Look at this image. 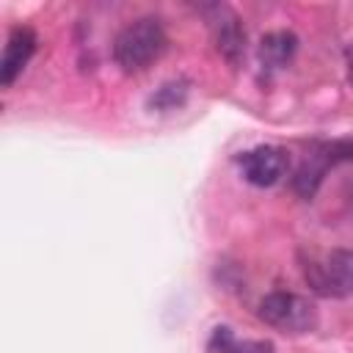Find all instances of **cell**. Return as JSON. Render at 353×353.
I'll list each match as a JSON object with an SVG mask.
<instances>
[{"label":"cell","instance_id":"obj_1","mask_svg":"<svg viewBox=\"0 0 353 353\" xmlns=\"http://www.w3.org/2000/svg\"><path fill=\"white\" fill-rule=\"evenodd\" d=\"M168 47L165 28L157 17H141L130 25H124L113 39V61L127 72H143L149 69Z\"/></svg>","mask_w":353,"mask_h":353},{"label":"cell","instance_id":"obj_2","mask_svg":"<svg viewBox=\"0 0 353 353\" xmlns=\"http://www.w3.org/2000/svg\"><path fill=\"white\" fill-rule=\"evenodd\" d=\"M301 270L312 292L323 298H353V248L306 254Z\"/></svg>","mask_w":353,"mask_h":353},{"label":"cell","instance_id":"obj_3","mask_svg":"<svg viewBox=\"0 0 353 353\" xmlns=\"http://www.w3.org/2000/svg\"><path fill=\"white\" fill-rule=\"evenodd\" d=\"M256 317L265 325L284 331V334H309L320 323L314 303L309 298H303L298 292H287V290L262 295V301L256 306Z\"/></svg>","mask_w":353,"mask_h":353},{"label":"cell","instance_id":"obj_4","mask_svg":"<svg viewBox=\"0 0 353 353\" xmlns=\"http://www.w3.org/2000/svg\"><path fill=\"white\" fill-rule=\"evenodd\" d=\"M237 165H240V174H243L245 182H251L256 188H270L287 174L290 154L281 146L262 143V146L240 152L237 154Z\"/></svg>","mask_w":353,"mask_h":353},{"label":"cell","instance_id":"obj_5","mask_svg":"<svg viewBox=\"0 0 353 353\" xmlns=\"http://www.w3.org/2000/svg\"><path fill=\"white\" fill-rule=\"evenodd\" d=\"M353 157V143L347 141H334V143H317V152L306 154V160L298 165L292 185L303 199H312L314 190L320 188L328 165H336L339 160H350Z\"/></svg>","mask_w":353,"mask_h":353},{"label":"cell","instance_id":"obj_6","mask_svg":"<svg viewBox=\"0 0 353 353\" xmlns=\"http://www.w3.org/2000/svg\"><path fill=\"white\" fill-rule=\"evenodd\" d=\"M210 17V28H212V39H215V50L232 63L237 66L245 55V28L240 22V17L226 8V6H212L207 8Z\"/></svg>","mask_w":353,"mask_h":353},{"label":"cell","instance_id":"obj_7","mask_svg":"<svg viewBox=\"0 0 353 353\" xmlns=\"http://www.w3.org/2000/svg\"><path fill=\"white\" fill-rule=\"evenodd\" d=\"M36 44H39V39H36L33 28H28V25L11 28L6 47H3V61H0V85L3 88H11L14 80L22 74V69L30 63Z\"/></svg>","mask_w":353,"mask_h":353},{"label":"cell","instance_id":"obj_8","mask_svg":"<svg viewBox=\"0 0 353 353\" xmlns=\"http://www.w3.org/2000/svg\"><path fill=\"white\" fill-rule=\"evenodd\" d=\"M295 50H298V36L292 30H270V33H265L259 39V50H256L262 72L265 74L281 72L292 61Z\"/></svg>","mask_w":353,"mask_h":353},{"label":"cell","instance_id":"obj_9","mask_svg":"<svg viewBox=\"0 0 353 353\" xmlns=\"http://www.w3.org/2000/svg\"><path fill=\"white\" fill-rule=\"evenodd\" d=\"M207 353H276L270 339H240L234 328L215 325L207 339Z\"/></svg>","mask_w":353,"mask_h":353},{"label":"cell","instance_id":"obj_10","mask_svg":"<svg viewBox=\"0 0 353 353\" xmlns=\"http://www.w3.org/2000/svg\"><path fill=\"white\" fill-rule=\"evenodd\" d=\"M188 91H190V80L174 77V80L163 83V85L154 91V97L149 99V105L157 108V110H174V108H179V105H185Z\"/></svg>","mask_w":353,"mask_h":353},{"label":"cell","instance_id":"obj_11","mask_svg":"<svg viewBox=\"0 0 353 353\" xmlns=\"http://www.w3.org/2000/svg\"><path fill=\"white\" fill-rule=\"evenodd\" d=\"M345 72H347V80L353 85V41L345 47Z\"/></svg>","mask_w":353,"mask_h":353}]
</instances>
